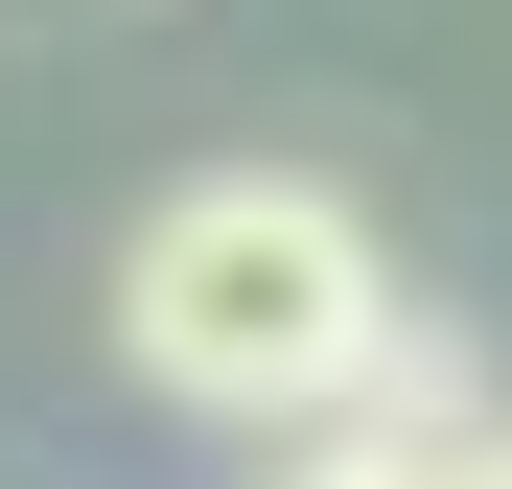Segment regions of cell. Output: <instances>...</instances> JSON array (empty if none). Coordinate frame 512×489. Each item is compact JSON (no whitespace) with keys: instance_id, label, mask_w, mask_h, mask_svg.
Here are the masks:
<instances>
[{"instance_id":"cell-1","label":"cell","mask_w":512,"mask_h":489,"mask_svg":"<svg viewBox=\"0 0 512 489\" xmlns=\"http://www.w3.org/2000/svg\"><path fill=\"white\" fill-rule=\"evenodd\" d=\"M396 233L326 187V163H210L117 233V373L163 420H233V443H326L350 373L396 350Z\"/></svg>"},{"instance_id":"cell-2","label":"cell","mask_w":512,"mask_h":489,"mask_svg":"<svg viewBox=\"0 0 512 489\" xmlns=\"http://www.w3.org/2000/svg\"><path fill=\"white\" fill-rule=\"evenodd\" d=\"M326 443H373V466H419V489H443V466L489 443V350H466V326H419V303H396V350L350 373V420H326Z\"/></svg>"},{"instance_id":"cell-3","label":"cell","mask_w":512,"mask_h":489,"mask_svg":"<svg viewBox=\"0 0 512 489\" xmlns=\"http://www.w3.org/2000/svg\"><path fill=\"white\" fill-rule=\"evenodd\" d=\"M280 489H419V466H373V443H280Z\"/></svg>"},{"instance_id":"cell-4","label":"cell","mask_w":512,"mask_h":489,"mask_svg":"<svg viewBox=\"0 0 512 489\" xmlns=\"http://www.w3.org/2000/svg\"><path fill=\"white\" fill-rule=\"evenodd\" d=\"M443 489H512V420H489V443H466V466H443Z\"/></svg>"}]
</instances>
